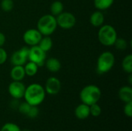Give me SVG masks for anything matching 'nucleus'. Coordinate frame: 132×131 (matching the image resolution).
I'll list each match as a JSON object with an SVG mask.
<instances>
[{
    "mask_svg": "<svg viewBox=\"0 0 132 131\" xmlns=\"http://www.w3.org/2000/svg\"><path fill=\"white\" fill-rule=\"evenodd\" d=\"M23 98L31 106L38 107L46 98L45 89L39 83H32L26 87Z\"/></svg>",
    "mask_w": 132,
    "mask_h": 131,
    "instance_id": "obj_1",
    "label": "nucleus"
},
{
    "mask_svg": "<svg viewBox=\"0 0 132 131\" xmlns=\"http://www.w3.org/2000/svg\"><path fill=\"white\" fill-rule=\"evenodd\" d=\"M101 97V90L96 85H87L84 86L80 93V99L83 103L90 106L97 103Z\"/></svg>",
    "mask_w": 132,
    "mask_h": 131,
    "instance_id": "obj_2",
    "label": "nucleus"
},
{
    "mask_svg": "<svg viewBox=\"0 0 132 131\" xmlns=\"http://www.w3.org/2000/svg\"><path fill=\"white\" fill-rule=\"evenodd\" d=\"M57 28L56 17L51 14H46L39 18L37 22V29L43 36L52 35Z\"/></svg>",
    "mask_w": 132,
    "mask_h": 131,
    "instance_id": "obj_3",
    "label": "nucleus"
},
{
    "mask_svg": "<svg viewBox=\"0 0 132 131\" xmlns=\"http://www.w3.org/2000/svg\"><path fill=\"white\" fill-rule=\"evenodd\" d=\"M99 42L104 46H112L118 38L116 29L111 25H102L97 34Z\"/></svg>",
    "mask_w": 132,
    "mask_h": 131,
    "instance_id": "obj_4",
    "label": "nucleus"
},
{
    "mask_svg": "<svg viewBox=\"0 0 132 131\" xmlns=\"http://www.w3.org/2000/svg\"><path fill=\"white\" fill-rule=\"evenodd\" d=\"M115 57L114 55L109 51L102 53L97 62V71L99 74H104L108 73L114 66Z\"/></svg>",
    "mask_w": 132,
    "mask_h": 131,
    "instance_id": "obj_5",
    "label": "nucleus"
},
{
    "mask_svg": "<svg viewBox=\"0 0 132 131\" xmlns=\"http://www.w3.org/2000/svg\"><path fill=\"white\" fill-rule=\"evenodd\" d=\"M57 26L63 29H72L77 22V19L75 15L69 12H63L56 17Z\"/></svg>",
    "mask_w": 132,
    "mask_h": 131,
    "instance_id": "obj_6",
    "label": "nucleus"
},
{
    "mask_svg": "<svg viewBox=\"0 0 132 131\" xmlns=\"http://www.w3.org/2000/svg\"><path fill=\"white\" fill-rule=\"evenodd\" d=\"M46 58V53L42 50L39 46H33L29 49L28 60L35 63L38 66H43Z\"/></svg>",
    "mask_w": 132,
    "mask_h": 131,
    "instance_id": "obj_7",
    "label": "nucleus"
},
{
    "mask_svg": "<svg viewBox=\"0 0 132 131\" xmlns=\"http://www.w3.org/2000/svg\"><path fill=\"white\" fill-rule=\"evenodd\" d=\"M28 55L29 48L22 47L12 53L10 61L13 66H24L28 60Z\"/></svg>",
    "mask_w": 132,
    "mask_h": 131,
    "instance_id": "obj_8",
    "label": "nucleus"
},
{
    "mask_svg": "<svg viewBox=\"0 0 132 131\" xmlns=\"http://www.w3.org/2000/svg\"><path fill=\"white\" fill-rule=\"evenodd\" d=\"M43 35L39 32L37 29H27L23 34L24 42L30 46H37L42 39Z\"/></svg>",
    "mask_w": 132,
    "mask_h": 131,
    "instance_id": "obj_9",
    "label": "nucleus"
},
{
    "mask_svg": "<svg viewBox=\"0 0 132 131\" xmlns=\"http://www.w3.org/2000/svg\"><path fill=\"white\" fill-rule=\"evenodd\" d=\"M26 86L24 85L22 81H12L8 87V91L10 96L13 99L19 100L23 97L25 90H26Z\"/></svg>",
    "mask_w": 132,
    "mask_h": 131,
    "instance_id": "obj_10",
    "label": "nucleus"
},
{
    "mask_svg": "<svg viewBox=\"0 0 132 131\" xmlns=\"http://www.w3.org/2000/svg\"><path fill=\"white\" fill-rule=\"evenodd\" d=\"M44 89L46 93L50 95H56L61 90V83L58 78L51 76L46 80Z\"/></svg>",
    "mask_w": 132,
    "mask_h": 131,
    "instance_id": "obj_11",
    "label": "nucleus"
},
{
    "mask_svg": "<svg viewBox=\"0 0 132 131\" xmlns=\"http://www.w3.org/2000/svg\"><path fill=\"white\" fill-rule=\"evenodd\" d=\"M74 114L77 118L79 120H84L87 119L90 116V106L85 103L79 104L74 110Z\"/></svg>",
    "mask_w": 132,
    "mask_h": 131,
    "instance_id": "obj_12",
    "label": "nucleus"
},
{
    "mask_svg": "<svg viewBox=\"0 0 132 131\" xmlns=\"http://www.w3.org/2000/svg\"><path fill=\"white\" fill-rule=\"evenodd\" d=\"M10 76L14 81H22L26 76L23 66H13L10 72Z\"/></svg>",
    "mask_w": 132,
    "mask_h": 131,
    "instance_id": "obj_13",
    "label": "nucleus"
},
{
    "mask_svg": "<svg viewBox=\"0 0 132 131\" xmlns=\"http://www.w3.org/2000/svg\"><path fill=\"white\" fill-rule=\"evenodd\" d=\"M118 97L125 103L132 101V88L131 86H122L118 91Z\"/></svg>",
    "mask_w": 132,
    "mask_h": 131,
    "instance_id": "obj_14",
    "label": "nucleus"
},
{
    "mask_svg": "<svg viewBox=\"0 0 132 131\" xmlns=\"http://www.w3.org/2000/svg\"><path fill=\"white\" fill-rule=\"evenodd\" d=\"M44 65H46V69L51 73H57L61 69V63L60 60L54 57L47 59L45 61Z\"/></svg>",
    "mask_w": 132,
    "mask_h": 131,
    "instance_id": "obj_15",
    "label": "nucleus"
},
{
    "mask_svg": "<svg viewBox=\"0 0 132 131\" xmlns=\"http://www.w3.org/2000/svg\"><path fill=\"white\" fill-rule=\"evenodd\" d=\"M104 22V15L101 11L94 12L90 17V22L94 27H101Z\"/></svg>",
    "mask_w": 132,
    "mask_h": 131,
    "instance_id": "obj_16",
    "label": "nucleus"
},
{
    "mask_svg": "<svg viewBox=\"0 0 132 131\" xmlns=\"http://www.w3.org/2000/svg\"><path fill=\"white\" fill-rule=\"evenodd\" d=\"M38 46L42 50H43L45 53H47L53 47V40L50 36H44L40 39Z\"/></svg>",
    "mask_w": 132,
    "mask_h": 131,
    "instance_id": "obj_17",
    "label": "nucleus"
},
{
    "mask_svg": "<svg viewBox=\"0 0 132 131\" xmlns=\"http://www.w3.org/2000/svg\"><path fill=\"white\" fill-rule=\"evenodd\" d=\"M24 70L26 73V76H34L37 73L39 69V66L33 62H26L24 65Z\"/></svg>",
    "mask_w": 132,
    "mask_h": 131,
    "instance_id": "obj_18",
    "label": "nucleus"
},
{
    "mask_svg": "<svg viewBox=\"0 0 132 131\" xmlns=\"http://www.w3.org/2000/svg\"><path fill=\"white\" fill-rule=\"evenodd\" d=\"M64 9V5L60 1H54L50 5V12L51 15L56 17L58 15L62 13Z\"/></svg>",
    "mask_w": 132,
    "mask_h": 131,
    "instance_id": "obj_19",
    "label": "nucleus"
},
{
    "mask_svg": "<svg viewBox=\"0 0 132 131\" xmlns=\"http://www.w3.org/2000/svg\"><path fill=\"white\" fill-rule=\"evenodd\" d=\"M114 0H94V6L100 11L106 10L109 8L113 4Z\"/></svg>",
    "mask_w": 132,
    "mask_h": 131,
    "instance_id": "obj_20",
    "label": "nucleus"
},
{
    "mask_svg": "<svg viewBox=\"0 0 132 131\" xmlns=\"http://www.w3.org/2000/svg\"><path fill=\"white\" fill-rule=\"evenodd\" d=\"M122 69L123 70L130 74L132 73V55L128 54L122 60Z\"/></svg>",
    "mask_w": 132,
    "mask_h": 131,
    "instance_id": "obj_21",
    "label": "nucleus"
},
{
    "mask_svg": "<svg viewBox=\"0 0 132 131\" xmlns=\"http://www.w3.org/2000/svg\"><path fill=\"white\" fill-rule=\"evenodd\" d=\"M114 46H115V48L118 50H121V51H123L125 50V49H127L128 47V42L123 39V38H117L115 42H114Z\"/></svg>",
    "mask_w": 132,
    "mask_h": 131,
    "instance_id": "obj_22",
    "label": "nucleus"
},
{
    "mask_svg": "<svg viewBox=\"0 0 132 131\" xmlns=\"http://www.w3.org/2000/svg\"><path fill=\"white\" fill-rule=\"evenodd\" d=\"M0 6L4 12H10L14 7V2L12 0H2Z\"/></svg>",
    "mask_w": 132,
    "mask_h": 131,
    "instance_id": "obj_23",
    "label": "nucleus"
},
{
    "mask_svg": "<svg viewBox=\"0 0 132 131\" xmlns=\"http://www.w3.org/2000/svg\"><path fill=\"white\" fill-rule=\"evenodd\" d=\"M101 112H102L101 107L97 103H94L90 106V115L94 117H97L101 114Z\"/></svg>",
    "mask_w": 132,
    "mask_h": 131,
    "instance_id": "obj_24",
    "label": "nucleus"
},
{
    "mask_svg": "<svg viewBox=\"0 0 132 131\" xmlns=\"http://www.w3.org/2000/svg\"><path fill=\"white\" fill-rule=\"evenodd\" d=\"M0 131H21V129L14 123H6L2 127Z\"/></svg>",
    "mask_w": 132,
    "mask_h": 131,
    "instance_id": "obj_25",
    "label": "nucleus"
},
{
    "mask_svg": "<svg viewBox=\"0 0 132 131\" xmlns=\"http://www.w3.org/2000/svg\"><path fill=\"white\" fill-rule=\"evenodd\" d=\"M30 107H31V105L29 104L27 102L24 101V102L19 103V105L17 110H19V113H22V114H24V115H26L27 113L29 112Z\"/></svg>",
    "mask_w": 132,
    "mask_h": 131,
    "instance_id": "obj_26",
    "label": "nucleus"
},
{
    "mask_svg": "<svg viewBox=\"0 0 132 131\" xmlns=\"http://www.w3.org/2000/svg\"><path fill=\"white\" fill-rule=\"evenodd\" d=\"M39 113V110L38 109V107H36V106H31V107H30L29 112L27 113L26 116L28 117L31 118V119H34V118L38 117Z\"/></svg>",
    "mask_w": 132,
    "mask_h": 131,
    "instance_id": "obj_27",
    "label": "nucleus"
},
{
    "mask_svg": "<svg viewBox=\"0 0 132 131\" xmlns=\"http://www.w3.org/2000/svg\"><path fill=\"white\" fill-rule=\"evenodd\" d=\"M124 113L126 117H132V101L125 103L124 106Z\"/></svg>",
    "mask_w": 132,
    "mask_h": 131,
    "instance_id": "obj_28",
    "label": "nucleus"
},
{
    "mask_svg": "<svg viewBox=\"0 0 132 131\" xmlns=\"http://www.w3.org/2000/svg\"><path fill=\"white\" fill-rule=\"evenodd\" d=\"M8 58V54L6 53V51L2 48L0 47V65L4 64Z\"/></svg>",
    "mask_w": 132,
    "mask_h": 131,
    "instance_id": "obj_29",
    "label": "nucleus"
},
{
    "mask_svg": "<svg viewBox=\"0 0 132 131\" xmlns=\"http://www.w3.org/2000/svg\"><path fill=\"white\" fill-rule=\"evenodd\" d=\"M19 100L17 99H13L11 103H10V106L12 109H18V107L19 105Z\"/></svg>",
    "mask_w": 132,
    "mask_h": 131,
    "instance_id": "obj_30",
    "label": "nucleus"
},
{
    "mask_svg": "<svg viewBox=\"0 0 132 131\" xmlns=\"http://www.w3.org/2000/svg\"><path fill=\"white\" fill-rule=\"evenodd\" d=\"M5 42V36L2 32H0V47H2Z\"/></svg>",
    "mask_w": 132,
    "mask_h": 131,
    "instance_id": "obj_31",
    "label": "nucleus"
},
{
    "mask_svg": "<svg viewBox=\"0 0 132 131\" xmlns=\"http://www.w3.org/2000/svg\"><path fill=\"white\" fill-rule=\"evenodd\" d=\"M128 81H129V84L131 85L132 84V75L131 73L129 74V79H128Z\"/></svg>",
    "mask_w": 132,
    "mask_h": 131,
    "instance_id": "obj_32",
    "label": "nucleus"
},
{
    "mask_svg": "<svg viewBox=\"0 0 132 131\" xmlns=\"http://www.w3.org/2000/svg\"><path fill=\"white\" fill-rule=\"evenodd\" d=\"M21 131H31L30 130H29V129H24V130H22Z\"/></svg>",
    "mask_w": 132,
    "mask_h": 131,
    "instance_id": "obj_33",
    "label": "nucleus"
}]
</instances>
